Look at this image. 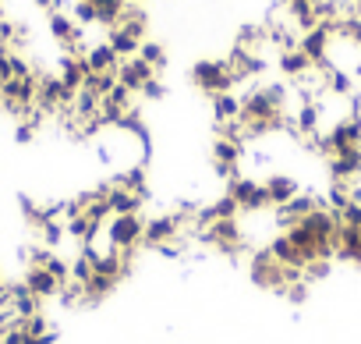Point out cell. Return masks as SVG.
Listing matches in <instances>:
<instances>
[{"label": "cell", "instance_id": "obj_1", "mask_svg": "<svg viewBox=\"0 0 361 344\" xmlns=\"http://www.w3.org/2000/svg\"><path fill=\"white\" fill-rule=\"evenodd\" d=\"M248 273H252V280H255L259 287L276 291V295H283V291H287L298 277H305L301 270H287V266H280V263L269 256V249L252 252V259H248Z\"/></svg>", "mask_w": 361, "mask_h": 344}, {"label": "cell", "instance_id": "obj_2", "mask_svg": "<svg viewBox=\"0 0 361 344\" xmlns=\"http://www.w3.org/2000/svg\"><path fill=\"white\" fill-rule=\"evenodd\" d=\"M192 85L202 89L206 96H220V93H231L238 85V78H234V71H231L227 61L206 57V61H195L192 64Z\"/></svg>", "mask_w": 361, "mask_h": 344}, {"label": "cell", "instance_id": "obj_3", "mask_svg": "<svg viewBox=\"0 0 361 344\" xmlns=\"http://www.w3.org/2000/svg\"><path fill=\"white\" fill-rule=\"evenodd\" d=\"M106 238L114 252H135L145 238V217L142 213H124L106 220Z\"/></svg>", "mask_w": 361, "mask_h": 344}, {"label": "cell", "instance_id": "obj_4", "mask_svg": "<svg viewBox=\"0 0 361 344\" xmlns=\"http://www.w3.org/2000/svg\"><path fill=\"white\" fill-rule=\"evenodd\" d=\"M227 196L238 203L241 213H266V210H273V206H269V196H266V185L255 182L252 174L231 178V182H227Z\"/></svg>", "mask_w": 361, "mask_h": 344}, {"label": "cell", "instance_id": "obj_5", "mask_svg": "<svg viewBox=\"0 0 361 344\" xmlns=\"http://www.w3.org/2000/svg\"><path fill=\"white\" fill-rule=\"evenodd\" d=\"M185 231H192V227L180 220L177 213H156V217L145 220V238H142V245L163 249V245H173V242H188Z\"/></svg>", "mask_w": 361, "mask_h": 344}, {"label": "cell", "instance_id": "obj_6", "mask_svg": "<svg viewBox=\"0 0 361 344\" xmlns=\"http://www.w3.org/2000/svg\"><path fill=\"white\" fill-rule=\"evenodd\" d=\"M241 160H245V142L216 135V142H213V167H216V174L224 182L241 174Z\"/></svg>", "mask_w": 361, "mask_h": 344}, {"label": "cell", "instance_id": "obj_7", "mask_svg": "<svg viewBox=\"0 0 361 344\" xmlns=\"http://www.w3.org/2000/svg\"><path fill=\"white\" fill-rule=\"evenodd\" d=\"M329 43H333V29H329V25H315L312 32H301L298 50H301L315 68H326V64H329Z\"/></svg>", "mask_w": 361, "mask_h": 344}, {"label": "cell", "instance_id": "obj_8", "mask_svg": "<svg viewBox=\"0 0 361 344\" xmlns=\"http://www.w3.org/2000/svg\"><path fill=\"white\" fill-rule=\"evenodd\" d=\"M326 174H329V182H336V185H354V182L361 178V149L329 156V160H326Z\"/></svg>", "mask_w": 361, "mask_h": 344}, {"label": "cell", "instance_id": "obj_9", "mask_svg": "<svg viewBox=\"0 0 361 344\" xmlns=\"http://www.w3.org/2000/svg\"><path fill=\"white\" fill-rule=\"evenodd\" d=\"M39 302H47V298H57L61 295V287H64V280H57L47 266H29L25 270V280H22Z\"/></svg>", "mask_w": 361, "mask_h": 344}, {"label": "cell", "instance_id": "obj_10", "mask_svg": "<svg viewBox=\"0 0 361 344\" xmlns=\"http://www.w3.org/2000/svg\"><path fill=\"white\" fill-rule=\"evenodd\" d=\"M152 78H156V71H152L142 57H128V61H121V68H117V82H121L124 89H131V93H142V85L152 82Z\"/></svg>", "mask_w": 361, "mask_h": 344}, {"label": "cell", "instance_id": "obj_11", "mask_svg": "<svg viewBox=\"0 0 361 344\" xmlns=\"http://www.w3.org/2000/svg\"><path fill=\"white\" fill-rule=\"evenodd\" d=\"M266 185V196H269V206L276 210V206H283V203H290L301 189H298V178H290V174H280V170H273V174L262 182Z\"/></svg>", "mask_w": 361, "mask_h": 344}, {"label": "cell", "instance_id": "obj_12", "mask_svg": "<svg viewBox=\"0 0 361 344\" xmlns=\"http://www.w3.org/2000/svg\"><path fill=\"white\" fill-rule=\"evenodd\" d=\"M57 78H61L71 93H78V89L85 85V78H89V64H85V57H78V54H64V57H61V71H57Z\"/></svg>", "mask_w": 361, "mask_h": 344}, {"label": "cell", "instance_id": "obj_13", "mask_svg": "<svg viewBox=\"0 0 361 344\" xmlns=\"http://www.w3.org/2000/svg\"><path fill=\"white\" fill-rule=\"evenodd\" d=\"M145 199H149V196H138V192L121 189V185H114V182H110V213H114V217H124V213H142Z\"/></svg>", "mask_w": 361, "mask_h": 344}, {"label": "cell", "instance_id": "obj_14", "mask_svg": "<svg viewBox=\"0 0 361 344\" xmlns=\"http://www.w3.org/2000/svg\"><path fill=\"white\" fill-rule=\"evenodd\" d=\"M336 256L361 266V227H350V224L340 220V231H336Z\"/></svg>", "mask_w": 361, "mask_h": 344}, {"label": "cell", "instance_id": "obj_15", "mask_svg": "<svg viewBox=\"0 0 361 344\" xmlns=\"http://www.w3.org/2000/svg\"><path fill=\"white\" fill-rule=\"evenodd\" d=\"M85 64H89L92 75H103V71H117V68H121V57H117L114 47L103 40V43H96V47L85 50Z\"/></svg>", "mask_w": 361, "mask_h": 344}, {"label": "cell", "instance_id": "obj_16", "mask_svg": "<svg viewBox=\"0 0 361 344\" xmlns=\"http://www.w3.org/2000/svg\"><path fill=\"white\" fill-rule=\"evenodd\" d=\"M276 68H280V75H283V78H298V82H301L305 75H312V71H315V64H312L301 50H283V54L276 57Z\"/></svg>", "mask_w": 361, "mask_h": 344}, {"label": "cell", "instance_id": "obj_17", "mask_svg": "<svg viewBox=\"0 0 361 344\" xmlns=\"http://www.w3.org/2000/svg\"><path fill=\"white\" fill-rule=\"evenodd\" d=\"M114 29H124V32H131V36H138V40L145 43V32H149V15H145V8H142V4H128L124 15H121V22H117Z\"/></svg>", "mask_w": 361, "mask_h": 344}, {"label": "cell", "instance_id": "obj_18", "mask_svg": "<svg viewBox=\"0 0 361 344\" xmlns=\"http://www.w3.org/2000/svg\"><path fill=\"white\" fill-rule=\"evenodd\" d=\"M106 43L114 47V54H117L121 61L138 57V47H142V40L131 36V32H124V29H106Z\"/></svg>", "mask_w": 361, "mask_h": 344}, {"label": "cell", "instance_id": "obj_19", "mask_svg": "<svg viewBox=\"0 0 361 344\" xmlns=\"http://www.w3.org/2000/svg\"><path fill=\"white\" fill-rule=\"evenodd\" d=\"M213 114H216V124H231L241 117V96L234 93H220L213 96Z\"/></svg>", "mask_w": 361, "mask_h": 344}, {"label": "cell", "instance_id": "obj_20", "mask_svg": "<svg viewBox=\"0 0 361 344\" xmlns=\"http://www.w3.org/2000/svg\"><path fill=\"white\" fill-rule=\"evenodd\" d=\"M92 8H96V22L106 25V29H114L121 22L124 8H128V0H92Z\"/></svg>", "mask_w": 361, "mask_h": 344}, {"label": "cell", "instance_id": "obj_21", "mask_svg": "<svg viewBox=\"0 0 361 344\" xmlns=\"http://www.w3.org/2000/svg\"><path fill=\"white\" fill-rule=\"evenodd\" d=\"M138 57H142L152 71L166 68V50H163V43H156V40H145V43L138 47Z\"/></svg>", "mask_w": 361, "mask_h": 344}, {"label": "cell", "instance_id": "obj_22", "mask_svg": "<svg viewBox=\"0 0 361 344\" xmlns=\"http://www.w3.org/2000/svg\"><path fill=\"white\" fill-rule=\"evenodd\" d=\"M71 18H75V25H82V29L99 25V22H96V8H92V0H75V4H71Z\"/></svg>", "mask_w": 361, "mask_h": 344}, {"label": "cell", "instance_id": "obj_23", "mask_svg": "<svg viewBox=\"0 0 361 344\" xmlns=\"http://www.w3.org/2000/svg\"><path fill=\"white\" fill-rule=\"evenodd\" d=\"M301 273H305V280H322L333 273V259H312V263H305Z\"/></svg>", "mask_w": 361, "mask_h": 344}, {"label": "cell", "instance_id": "obj_24", "mask_svg": "<svg viewBox=\"0 0 361 344\" xmlns=\"http://www.w3.org/2000/svg\"><path fill=\"white\" fill-rule=\"evenodd\" d=\"M283 295H287V302H294V305H301V302L308 298V280H305V277H298V280H294V284H290V287H287Z\"/></svg>", "mask_w": 361, "mask_h": 344}, {"label": "cell", "instance_id": "obj_25", "mask_svg": "<svg viewBox=\"0 0 361 344\" xmlns=\"http://www.w3.org/2000/svg\"><path fill=\"white\" fill-rule=\"evenodd\" d=\"M142 96H145V100H163V96H166V85H163L159 78H152V82L142 85Z\"/></svg>", "mask_w": 361, "mask_h": 344}, {"label": "cell", "instance_id": "obj_26", "mask_svg": "<svg viewBox=\"0 0 361 344\" xmlns=\"http://www.w3.org/2000/svg\"><path fill=\"white\" fill-rule=\"evenodd\" d=\"M36 8H43V11H54V0H32Z\"/></svg>", "mask_w": 361, "mask_h": 344}, {"label": "cell", "instance_id": "obj_27", "mask_svg": "<svg viewBox=\"0 0 361 344\" xmlns=\"http://www.w3.org/2000/svg\"><path fill=\"white\" fill-rule=\"evenodd\" d=\"M354 78H361V61H357V64H354Z\"/></svg>", "mask_w": 361, "mask_h": 344}, {"label": "cell", "instance_id": "obj_28", "mask_svg": "<svg viewBox=\"0 0 361 344\" xmlns=\"http://www.w3.org/2000/svg\"><path fill=\"white\" fill-rule=\"evenodd\" d=\"M128 4H145V0H128Z\"/></svg>", "mask_w": 361, "mask_h": 344}]
</instances>
